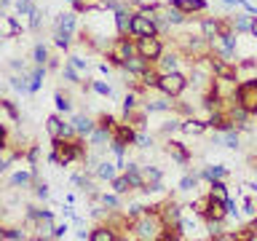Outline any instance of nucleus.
<instances>
[{
	"mask_svg": "<svg viewBox=\"0 0 257 241\" xmlns=\"http://www.w3.org/2000/svg\"><path fill=\"white\" fill-rule=\"evenodd\" d=\"M86 156V150H83V145L80 142H72V140H54V153L48 156V161L56 166H67L72 164V161H78V158H83Z\"/></svg>",
	"mask_w": 257,
	"mask_h": 241,
	"instance_id": "obj_1",
	"label": "nucleus"
},
{
	"mask_svg": "<svg viewBox=\"0 0 257 241\" xmlns=\"http://www.w3.org/2000/svg\"><path fill=\"white\" fill-rule=\"evenodd\" d=\"M185 86H188V80L180 72H164L158 78V91H164L166 96H180L185 91Z\"/></svg>",
	"mask_w": 257,
	"mask_h": 241,
	"instance_id": "obj_2",
	"label": "nucleus"
},
{
	"mask_svg": "<svg viewBox=\"0 0 257 241\" xmlns=\"http://www.w3.org/2000/svg\"><path fill=\"white\" fill-rule=\"evenodd\" d=\"M134 230H137V236H140V238H158V230H161L158 217L142 212L140 217H137V222H134Z\"/></svg>",
	"mask_w": 257,
	"mask_h": 241,
	"instance_id": "obj_3",
	"label": "nucleus"
},
{
	"mask_svg": "<svg viewBox=\"0 0 257 241\" xmlns=\"http://www.w3.org/2000/svg\"><path fill=\"white\" fill-rule=\"evenodd\" d=\"M238 104L246 112H257V80H246L238 86Z\"/></svg>",
	"mask_w": 257,
	"mask_h": 241,
	"instance_id": "obj_4",
	"label": "nucleus"
},
{
	"mask_svg": "<svg viewBox=\"0 0 257 241\" xmlns=\"http://www.w3.org/2000/svg\"><path fill=\"white\" fill-rule=\"evenodd\" d=\"M137 54L145 56V59H158L161 54H164V48H161V40L156 35H150V38H137Z\"/></svg>",
	"mask_w": 257,
	"mask_h": 241,
	"instance_id": "obj_5",
	"label": "nucleus"
},
{
	"mask_svg": "<svg viewBox=\"0 0 257 241\" xmlns=\"http://www.w3.org/2000/svg\"><path fill=\"white\" fill-rule=\"evenodd\" d=\"M128 30H132L137 38H150V35H156V32H158V24L153 19H148V16H142V14H134Z\"/></svg>",
	"mask_w": 257,
	"mask_h": 241,
	"instance_id": "obj_6",
	"label": "nucleus"
},
{
	"mask_svg": "<svg viewBox=\"0 0 257 241\" xmlns=\"http://www.w3.org/2000/svg\"><path fill=\"white\" fill-rule=\"evenodd\" d=\"M134 51H137V48H134L132 40H128V38H118L115 46L110 48V59L115 62V64H123L128 56H134Z\"/></svg>",
	"mask_w": 257,
	"mask_h": 241,
	"instance_id": "obj_7",
	"label": "nucleus"
},
{
	"mask_svg": "<svg viewBox=\"0 0 257 241\" xmlns=\"http://www.w3.org/2000/svg\"><path fill=\"white\" fill-rule=\"evenodd\" d=\"M38 236L40 238H51V230H54V214L51 212H43L38 209Z\"/></svg>",
	"mask_w": 257,
	"mask_h": 241,
	"instance_id": "obj_8",
	"label": "nucleus"
},
{
	"mask_svg": "<svg viewBox=\"0 0 257 241\" xmlns=\"http://www.w3.org/2000/svg\"><path fill=\"white\" fill-rule=\"evenodd\" d=\"M70 124H72V129H75V134H78V137H88V134L94 132V126H96L88 115H75V118L70 120Z\"/></svg>",
	"mask_w": 257,
	"mask_h": 241,
	"instance_id": "obj_9",
	"label": "nucleus"
},
{
	"mask_svg": "<svg viewBox=\"0 0 257 241\" xmlns=\"http://www.w3.org/2000/svg\"><path fill=\"white\" fill-rule=\"evenodd\" d=\"M212 72H214L220 80H236V70L228 67L222 59H212Z\"/></svg>",
	"mask_w": 257,
	"mask_h": 241,
	"instance_id": "obj_10",
	"label": "nucleus"
},
{
	"mask_svg": "<svg viewBox=\"0 0 257 241\" xmlns=\"http://www.w3.org/2000/svg\"><path fill=\"white\" fill-rule=\"evenodd\" d=\"M123 67H126V72H134V75H142L145 70H148V59L145 56H128V59L123 62Z\"/></svg>",
	"mask_w": 257,
	"mask_h": 241,
	"instance_id": "obj_11",
	"label": "nucleus"
},
{
	"mask_svg": "<svg viewBox=\"0 0 257 241\" xmlns=\"http://www.w3.org/2000/svg\"><path fill=\"white\" fill-rule=\"evenodd\" d=\"M177 64H180V59H177L174 54H161V56H158L161 75H164V72H177Z\"/></svg>",
	"mask_w": 257,
	"mask_h": 241,
	"instance_id": "obj_12",
	"label": "nucleus"
},
{
	"mask_svg": "<svg viewBox=\"0 0 257 241\" xmlns=\"http://www.w3.org/2000/svg\"><path fill=\"white\" fill-rule=\"evenodd\" d=\"M172 6H177L182 14H188V11H204V0H172Z\"/></svg>",
	"mask_w": 257,
	"mask_h": 241,
	"instance_id": "obj_13",
	"label": "nucleus"
},
{
	"mask_svg": "<svg viewBox=\"0 0 257 241\" xmlns=\"http://www.w3.org/2000/svg\"><path fill=\"white\" fill-rule=\"evenodd\" d=\"M107 137H110V129H104V126H94V132L88 134V142L96 145V148H102V145L107 142Z\"/></svg>",
	"mask_w": 257,
	"mask_h": 241,
	"instance_id": "obj_14",
	"label": "nucleus"
},
{
	"mask_svg": "<svg viewBox=\"0 0 257 241\" xmlns=\"http://www.w3.org/2000/svg\"><path fill=\"white\" fill-rule=\"evenodd\" d=\"M206 214L212 217V220H222V217L228 214V209H225V204H222V201H212V198H209Z\"/></svg>",
	"mask_w": 257,
	"mask_h": 241,
	"instance_id": "obj_15",
	"label": "nucleus"
},
{
	"mask_svg": "<svg viewBox=\"0 0 257 241\" xmlns=\"http://www.w3.org/2000/svg\"><path fill=\"white\" fill-rule=\"evenodd\" d=\"M43 78H46V67L43 64H35V70L30 72V91H38L40 83H43Z\"/></svg>",
	"mask_w": 257,
	"mask_h": 241,
	"instance_id": "obj_16",
	"label": "nucleus"
},
{
	"mask_svg": "<svg viewBox=\"0 0 257 241\" xmlns=\"http://www.w3.org/2000/svg\"><path fill=\"white\" fill-rule=\"evenodd\" d=\"M32 177H35V172H16L14 177H11V188H27V185L32 182Z\"/></svg>",
	"mask_w": 257,
	"mask_h": 241,
	"instance_id": "obj_17",
	"label": "nucleus"
},
{
	"mask_svg": "<svg viewBox=\"0 0 257 241\" xmlns=\"http://www.w3.org/2000/svg\"><path fill=\"white\" fill-rule=\"evenodd\" d=\"M96 177H99V180H112V177H115V164L99 161V164H96Z\"/></svg>",
	"mask_w": 257,
	"mask_h": 241,
	"instance_id": "obj_18",
	"label": "nucleus"
},
{
	"mask_svg": "<svg viewBox=\"0 0 257 241\" xmlns=\"http://www.w3.org/2000/svg\"><path fill=\"white\" fill-rule=\"evenodd\" d=\"M209 198L212 201H228V190H225V185L220 180H212V190H209Z\"/></svg>",
	"mask_w": 257,
	"mask_h": 241,
	"instance_id": "obj_19",
	"label": "nucleus"
},
{
	"mask_svg": "<svg viewBox=\"0 0 257 241\" xmlns=\"http://www.w3.org/2000/svg\"><path fill=\"white\" fill-rule=\"evenodd\" d=\"M164 22H166V24H182V22H185V14H182L177 6H169L166 11H164Z\"/></svg>",
	"mask_w": 257,
	"mask_h": 241,
	"instance_id": "obj_20",
	"label": "nucleus"
},
{
	"mask_svg": "<svg viewBox=\"0 0 257 241\" xmlns=\"http://www.w3.org/2000/svg\"><path fill=\"white\" fill-rule=\"evenodd\" d=\"M115 142H120V145H128V142H134V132L128 126H115Z\"/></svg>",
	"mask_w": 257,
	"mask_h": 241,
	"instance_id": "obj_21",
	"label": "nucleus"
},
{
	"mask_svg": "<svg viewBox=\"0 0 257 241\" xmlns=\"http://www.w3.org/2000/svg\"><path fill=\"white\" fill-rule=\"evenodd\" d=\"M88 238H91V241H112V238H115V230H112L110 225H107V228H96Z\"/></svg>",
	"mask_w": 257,
	"mask_h": 241,
	"instance_id": "obj_22",
	"label": "nucleus"
},
{
	"mask_svg": "<svg viewBox=\"0 0 257 241\" xmlns=\"http://www.w3.org/2000/svg\"><path fill=\"white\" fill-rule=\"evenodd\" d=\"M222 32H220V24L217 22H212V19H206L204 22V38H209V40H217Z\"/></svg>",
	"mask_w": 257,
	"mask_h": 241,
	"instance_id": "obj_23",
	"label": "nucleus"
},
{
	"mask_svg": "<svg viewBox=\"0 0 257 241\" xmlns=\"http://www.w3.org/2000/svg\"><path fill=\"white\" fill-rule=\"evenodd\" d=\"M56 27L72 32V30H75V16H72V14H59V19H56Z\"/></svg>",
	"mask_w": 257,
	"mask_h": 241,
	"instance_id": "obj_24",
	"label": "nucleus"
},
{
	"mask_svg": "<svg viewBox=\"0 0 257 241\" xmlns=\"http://www.w3.org/2000/svg\"><path fill=\"white\" fill-rule=\"evenodd\" d=\"M54 43L59 46V48H70V43H72V40H70V32L56 27V30H54Z\"/></svg>",
	"mask_w": 257,
	"mask_h": 241,
	"instance_id": "obj_25",
	"label": "nucleus"
},
{
	"mask_svg": "<svg viewBox=\"0 0 257 241\" xmlns=\"http://www.w3.org/2000/svg\"><path fill=\"white\" fill-rule=\"evenodd\" d=\"M32 62H35V64H43V67H46L48 51H46V46H43V43H38L35 48H32Z\"/></svg>",
	"mask_w": 257,
	"mask_h": 241,
	"instance_id": "obj_26",
	"label": "nucleus"
},
{
	"mask_svg": "<svg viewBox=\"0 0 257 241\" xmlns=\"http://www.w3.org/2000/svg\"><path fill=\"white\" fill-rule=\"evenodd\" d=\"M182 132H188V134H204L206 132V124H201V120H185Z\"/></svg>",
	"mask_w": 257,
	"mask_h": 241,
	"instance_id": "obj_27",
	"label": "nucleus"
},
{
	"mask_svg": "<svg viewBox=\"0 0 257 241\" xmlns=\"http://www.w3.org/2000/svg\"><path fill=\"white\" fill-rule=\"evenodd\" d=\"M169 153H172V156L180 161V164H185V161H188V150H185L180 142H169Z\"/></svg>",
	"mask_w": 257,
	"mask_h": 241,
	"instance_id": "obj_28",
	"label": "nucleus"
},
{
	"mask_svg": "<svg viewBox=\"0 0 257 241\" xmlns=\"http://www.w3.org/2000/svg\"><path fill=\"white\" fill-rule=\"evenodd\" d=\"M40 24H43V11L32 6V11H30V30H32V32H38V30H40Z\"/></svg>",
	"mask_w": 257,
	"mask_h": 241,
	"instance_id": "obj_29",
	"label": "nucleus"
},
{
	"mask_svg": "<svg viewBox=\"0 0 257 241\" xmlns=\"http://www.w3.org/2000/svg\"><path fill=\"white\" fill-rule=\"evenodd\" d=\"M252 22H254V19H252L249 14H241V16H236V19H233V27L244 32V30H252Z\"/></svg>",
	"mask_w": 257,
	"mask_h": 241,
	"instance_id": "obj_30",
	"label": "nucleus"
},
{
	"mask_svg": "<svg viewBox=\"0 0 257 241\" xmlns=\"http://www.w3.org/2000/svg\"><path fill=\"white\" fill-rule=\"evenodd\" d=\"M112 190H115L118 196H120V193H126V190H132L128 177H126V174H123V177H112Z\"/></svg>",
	"mask_w": 257,
	"mask_h": 241,
	"instance_id": "obj_31",
	"label": "nucleus"
},
{
	"mask_svg": "<svg viewBox=\"0 0 257 241\" xmlns=\"http://www.w3.org/2000/svg\"><path fill=\"white\" fill-rule=\"evenodd\" d=\"M115 24H118V32H126L128 24H132V19H128V14L123 11V8H118V11H115Z\"/></svg>",
	"mask_w": 257,
	"mask_h": 241,
	"instance_id": "obj_32",
	"label": "nucleus"
},
{
	"mask_svg": "<svg viewBox=\"0 0 257 241\" xmlns=\"http://www.w3.org/2000/svg\"><path fill=\"white\" fill-rule=\"evenodd\" d=\"M62 75L64 78H67L70 80V83H80V75H78V70L75 67H72V64L67 62V64H64V67H62Z\"/></svg>",
	"mask_w": 257,
	"mask_h": 241,
	"instance_id": "obj_33",
	"label": "nucleus"
},
{
	"mask_svg": "<svg viewBox=\"0 0 257 241\" xmlns=\"http://www.w3.org/2000/svg\"><path fill=\"white\" fill-rule=\"evenodd\" d=\"M54 102H56V110H62V112H70V110H72V102H70L64 94H56Z\"/></svg>",
	"mask_w": 257,
	"mask_h": 241,
	"instance_id": "obj_34",
	"label": "nucleus"
},
{
	"mask_svg": "<svg viewBox=\"0 0 257 241\" xmlns=\"http://www.w3.org/2000/svg\"><path fill=\"white\" fill-rule=\"evenodd\" d=\"M222 142H225V148H238V134H236V132H230V129H225Z\"/></svg>",
	"mask_w": 257,
	"mask_h": 241,
	"instance_id": "obj_35",
	"label": "nucleus"
},
{
	"mask_svg": "<svg viewBox=\"0 0 257 241\" xmlns=\"http://www.w3.org/2000/svg\"><path fill=\"white\" fill-rule=\"evenodd\" d=\"M137 78H140V80H142V83H145V86H156V88H158V75H156V72H150V70H145V72H142V75H137Z\"/></svg>",
	"mask_w": 257,
	"mask_h": 241,
	"instance_id": "obj_36",
	"label": "nucleus"
},
{
	"mask_svg": "<svg viewBox=\"0 0 257 241\" xmlns=\"http://www.w3.org/2000/svg\"><path fill=\"white\" fill-rule=\"evenodd\" d=\"M204 177H206V180H222V177H225V169H222V166H209L206 172H204Z\"/></svg>",
	"mask_w": 257,
	"mask_h": 241,
	"instance_id": "obj_37",
	"label": "nucleus"
},
{
	"mask_svg": "<svg viewBox=\"0 0 257 241\" xmlns=\"http://www.w3.org/2000/svg\"><path fill=\"white\" fill-rule=\"evenodd\" d=\"M166 220L169 222H174V225H180V206H166Z\"/></svg>",
	"mask_w": 257,
	"mask_h": 241,
	"instance_id": "obj_38",
	"label": "nucleus"
},
{
	"mask_svg": "<svg viewBox=\"0 0 257 241\" xmlns=\"http://www.w3.org/2000/svg\"><path fill=\"white\" fill-rule=\"evenodd\" d=\"M145 107H148L150 112H158V110H169V102H164V99H150Z\"/></svg>",
	"mask_w": 257,
	"mask_h": 241,
	"instance_id": "obj_39",
	"label": "nucleus"
},
{
	"mask_svg": "<svg viewBox=\"0 0 257 241\" xmlns=\"http://www.w3.org/2000/svg\"><path fill=\"white\" fill-rule=\"evenodd\" d=\"M67 230H70V225H67V222H62V225H54V230H51V238H64V236H67Z\"/></svg>",
	"mask_w": 257,
	"mask_h": 241,
	"instance_id": "obj_40",
	"label": "nucleus"
},
{
	"mask_svg": "<svg viewBox=\"0 0 257 241\" xmlns=\"http://www.w3.org/2000/svg\"><path fill=\"white\" fill-rule=\"evenodd\" d=\"M67 62H70V64H72V67H75V70H86V67H88V62L83 59V56H75V54H72Z\"/></svg>",
	"mask_w": 257,
	"mask_h": 241,
	"instance_id": "obj_41",
	"label": "nucleus"
},
{
	"mask_svg": "<svg viewBox=\"0 0 257 241\" xmlns=\"http://www.w3.org/2000/svg\"><path fill=\"white\" fill-rule=\"evenodd\" d=\"M94 91L96 94H104V96H112V88L107 83H102V80H96V83H94Z\"/></svg>",
	"mask_w": 257,
	"mask_h": 241,
	"instance_id": "obj_42",
	"label": "nucleus"
},
{
	"mask_svg": "<svg viewBox=\"0 0 257 241\" xmlns=\"http://www.w3.org/2000/svg\"><path fill=\"white\" fill-rule=\"evenodd\" d=\"M102 204L110 206V209H118V193H115V196H107V193H104V196H102Z\"/></svg>",
	"mask_w": 257,
	"mask_h": 241,
	"instance_id": "obj_43",
	"label": "nucleus"
},
{
	"mask_svg": "<svg viewBox=\"0 0 257 241\" xmlns=\"http://www.w3.org/2000/svg\"><path fill=\"white\" fill-rule=\"evenodd\" d=\"M134 104H137V96H134V94H126V99H123V110H126V115L134 110Z\"/></svg>",
	"mask_w": 257,
	"mask_h": 241,
	"instance_id": "obj_44",
	"label": "nucleus"
},
{
	"mask_svg": "<svg viewBox=\"0 0 257 241\" xmlns=\"http://www.w3.org/2000/svg\"><path fill=\"white\" fill-rule=\"evenodd\" d=\"M35 196L38 198H48V185L46 182H35Z\"/></svg>",
	"mask_w": 257,
	"mask_h": 241,
	"instance_id": "obj_45",
	"label": "nucleus"
},
{
	"mask_svg": "<svg viewBox=\"0 0 257 241\" xmlns=\"http://www.w3.org/2000/svg\"><path fill=\"white\" fill-rule=\"evenodd\" d=\"M134 142H137V148H148V145H150V137H148V134H134Z\"/></svg>",
	"mask_w": 257,
	"mask_h": 241,
	"instance_id": "obj_46",
	"label": "nucleus"
},
{
	"mask_svg": "<svg viewBox=\"0 0 257 241\" xmlns=\"http://www.w3.org/2000/svg\"><path fill=\"white\" fill-rule=\"evenodd\" d=\"M193 188H196V177H185L180 182V190H193Z\"/></svg>",
	"mask_w": 257,
	"mask_h": 241,
	"instance_id": "obj_47",
	"label": "nucleus"
},
{
	"mask_svg": "<svg viewBox=\"0 0 257 241\" xmlns=\"http://www.w3.org/2000/svg\"><path fill=\"white\" fill-rule=\"evenodd\" d=\"M8 161H11V158H6V156H0V174H3V172H6V169H8Z\"/></svg>",
	"mask_w": 257,
	"mask_h": 241,
	"instance_id": "obj_48",
	"label": "nucleus"
},
{
	"mask_svg": "<svg viewBox=\"0 0 257 241\" xmlns=\"http://www.w3.org/2000/svg\"><path fill=\"white\" fill-rule=\"evenodd\" d=\"M249 32H252V35L257 38V16H254V22H252V30H249Z\"/></svg>",
	"mask_w": 257,
	"mask_h": 241,
	"instance_id": "obj_49",
	"label": "nucleus"
},
{
	"mask_svg": "<svg viewBox=\"0 0 257 241\" xmlns=\"http://www.w3.org/2000/svg\"><path fill=\"white\" fill-rule=\"evenodd\" d=\"M11 3H16V0H0V6H3V8H6V6H11Z\"/></svg>",
	"mask_w": 257,
	"mask_h": 241,
	"instance_id": "obj_50",
	"label": "nucleus"
}]
</instances>
